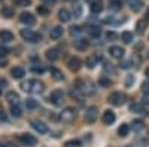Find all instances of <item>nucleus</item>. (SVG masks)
Segmentation results:
<instances>
[{"mask_svg":"<svg viewBox=\"0 0 149 147\" xmlns=\"http://www.w3.org/2000/svg\"><path fill=\"white\" fill-rule=\"evenodd\" d=\"M76 119V110L73 107H66L63 112H61V120L66 122V124H72Z\"/></svg>","mask_w":149,"mask_h":147,"instance_id":"1","label":"nucleus"},{"mask_svg":"<svg viewBox=\"0 0 149 147\" xmlns=\"http://www.w3.org/2000/svg\"><path fill=\"white\" fill-rule=\"evenodd\" d=\"M21 36H22V39H26V40H29L31 43H36V42L40 40V36L37 33H34V31H31L30 28H22L21 30Z\"/></svg>","mask_w":149,"mask_h":147,"instance_id":"2","label":"nucleus"},{"mask_svg":"<svg viewBox=\"0 0 149 147\" xmlns=\"http://www.w3.org/2000/svg\"><path fill=\"white\" fill-rule=\"evenodd\" d=\"M97 116H98L97 107L91 106V107L86 108V112H85V122H86V124H94L95 119H97Z\"/></svg>","mask_w":149,"mask_h":147,"instance_id":"3","label":"nucleus"},{"mask_svg":"<svg viewBox=\"0 0 149 147\" xmlns=\"http://www.w3.org/2000/svg\"><path fill=\"white\" fill-rule=\"evenodd\" d=\"M63 100H64V94L60 89L51 92V95H49V101H51L52 104H55V106H61L63 104Z\"/></svg>","mask_w":149,"mask_h":147,"instance_id":"4","label":"nucleus"},{"mask_svg":"<svg viewBox=\"0 0 149 147\" xmlns=\"http://www.w3.org/2000/svg\"><path fill=\"white\" fill-rule=\"evenodd\" d=\"M109 101L113 106H121L124 101H125V95H124L122 92H112L109 95Z\"/></svg>","mask_w":149,"mask_h":147,"instance_id":"5","label":"nucleus"},{"mask_svg":"<svg viewBox=\"0 0 149 147\" xmlns=\"http://www.w3.org/2000/svg\"><path fill=\"white\" fill-rule=\"evenodd\" d=\"M19 141L24 146H27V147H33V146L37 144V140L33 135H30V134H21V135H19Z\"/></svg>","mask_w":149,"mask_h":147,"instance_id":"6","label":"nucleus"},{"mask_svg":"<svg viewBox=\"0 0 149 147\" xmlns=\"http://www.w3.org/2000/svg\"><path fill=\"white\" fill-rule=\"evenodd\" d=\"M45 91V85H43V82H40V80H31V85H30V92H33V94H42Z\"/></svg>","mask_w":149,"mask_h":147,"instance_id":"7","label":"nucleus"},{"mask_svg":"<svg viewBox=\"0 0 149 147\" xmlns=\"http://www.w3.org/2000/svg\"><path fill=\"white\" fill-rule=\"evenodd\" d=\"M19 19H21V22H22V24H26V26H33V24L36 22L34 15H33V14H30V12H24V14H21Z\"/></svg>","mask_w":149,"mask_h":147,"instance_id":"8","label":"nucleus"},{"mask_svg":"<svg viewBox=\"0 0 149 147\" xmlns=\"http://www.w3.org/2000/svg\"><path fill=\"white\" fill-rule=\"evenodd\" d=\"M115 119H116V116H115V113L112 112V110H106V112L103 113V117H102L104 125H112L115 122Z\"/></svg>","mask_w":149,"mask_h":147,"instance_id":"9","label":"nucleus"},{"mask_svg":"<svg viewBox=\"0 0 149 147\" xmlns=\"http://www.w3.org/2000/svg\"><path fill=\"white\" fill-rule=\"evenodd\" d=\"M69 68L72 70V71H78L81 67H82V61L78 58V57H72L70 59H69Z\"/></svg>","mask_w":149,"mask_h":147,"instance_id":"10","label":"nucleus"},{"mask_svg":"<svg viewBox=\"0 0 149 147\" xmlns=\"http://www.w3.org/2000/svg\"><path fill=\"white\" fill-rule=\"evenodd\" d=\"M124 49L121 48V46H112L110 49H109V54H110V57H113V58H116V59H121V58H124Z\"/></svg>","mask_w":149,"mask_h":147,"instance_id":"11","label":"nucleus"},{"mask_svg":"<svg viewBox=\"0 0 149 147\" xmlns=\"http://www.w3.org/2000/svg\"><path fill=\"white\" fill-rule=\"evenodd\" d=\"M31 126H33V129H36L39 134H46L48 132L46 124H43V122H40V120H33L31 122Z\"/></svg>","mask_w":149,"mask_h":147,"instance_id":"12","label":"nucleus"},{"mask_svg":"<svg viewBox=\"0 0 149 147\" xmlns=\"http://www.w3.org/2000/svg\"><path fill=\"white\" fill-rule=\"evenodd\" d=\"M0 40H2L3 43H10L12 40H14V34H12V31H9V30H2L0 31Z\"/></svg>","mask_w":149,"mask_h":147,"instance_id":"13","label":"nucleus"},{"mask_svg":"<svg viewBox=\"0 0 149 147\" xmlns=\"http://www.w3.org/2000/svg\"><path fill=\"white\" fill-rule=\"evenodd\" d=\"M61 36H63V28L61 27H54V28H51V33H49V37H51L52 40H58Z\"/></svg>","mask_w":149,"mask_h":147,"instance_id":"14","label":"nucleus"},{"mask_svg":"<svg viewBox=\"0 0 149 147\" xmlns=\"http://www.w3.org/2000/svg\"><path fill=\"white\" fill-rule=\"evenodd\" d=\"M10 75H12L14 79H22L24 76H26V70H24L22 67H15V68H12Z\"/></svg>","mask_w":149,"mask_h":147,"instance_id":"15","label":"nucleus"},{"mask_svg":"<svg viewBox=\"0 0 149 147\" xmlns=\"http://www.w3.org/2000/svg\"><path fill=\"white\" fill-rule=\"evenodd\" d=\"M6 100L10 103V104H18L19 103V95L15 92V91H9L6 94Z\"/></svg>","mask_w":149,"mask_h":147,"instance_id":"16","label":"nucleus"},{"mask_svg":"<svg viewBox=\"0 0 149 147\" xmlns=\"http://www.w3.org/2000/svg\"><path fill=\"white\" fill-rule=\"evenodd\" d=\"M102 10H103V2L102 0H94L91 3V12L93 14H100Z\"/></svg>","mask_w":149,"mask_h":147,"instance_id":"17","label":"nucleus"},{"mask_svg":"<svg viewBox=\"0 0 149 147\" xmlns=\"http://www.w3.org/2000/svg\"><path fill=\"white\" fill-rule=\"evenodd\" d=\"M58 18H60V21H63V22H69L70 18H72V14H70L67 9H60V12H58Z\"/></svg>","mask_w":149,"mask_h":147,"instance_id":"18","label":"nucleus"},{"mask_svg":"<svg viewBox=\"0 0 149 147\" xmlns=\"http://www.w3.org/2000/svg\"><path fill=\"white\" fill-rule=\"evenodd\" d=\"M10 115L14 117H21L22 116V110L19 107V103L18 104H10Z\"/></svg>","mask_w":149,"mask_h":147,"instance_id":"19","label":"nucleus"},{"mask_svg":"<svg viewBox=\"0 0 149 147\" xmlns=\"http://www.w3.org/2000/svg\"><path fill=\"white\" fill-rule=\"evenodd\" d=\"M130 112H134V113H148V110H145V107L142 106V104H139V103H133L131 106H130Z\"/></svg>","mask_w":149,"mask_h":147,"instance_id":"20","label":"nucleus"},{"mask_svg":"<svg viewBox=\"0 0 149 147\" xmlns=\"http://www.w3.org/2000/svg\"><path fill=\"white\" fill-rule=\"evenodd\" d=\"M88 40L86 39H78V40H74V48L79 49V51H85L86 48H88Z\"/></svg>","mask_w":149,"mask_h":147,"instance_id":"21","label":"nucleus"},{"mask_svg":"<svg viewBox=\"0 0 149 147\" xmlns=\"http://www.w3.org/2000/svg\"><path fill=\"white\" fill-rule=\"evenodd\" d=\"M60 57V52H58V49H48V52H46V58L49 61H57Z\"/></svg>","mask_w":149,"mask_h":147,"instance_id":"22","label":"nucleus"},{"mask_svg":"<svg viewBox=\"0 0 149 147\" xmlns=\"http://www.w3.org/2000/svg\"><path fill=\"white\" fill-rule=\"evenodd\" d=\"M130 8L134 12H139L143 8V2H142V0H130Z\"/></svg>","mask_w":149,"mask_h":147,"instance_id":"23","label":"nucleus"},{"mask_svg":"<svg viewBox=\"0 0 149 147\" xmlns=\"http://www.w3.org/2000/svg\"><path fill=\"white\" fill-rule=\"evenodd\" d=\"M51 75H52V77H54L55 80H63V79H64L63 71L58 70V68H55V67H52V68H51Z\"/></svg>","mask_w":149,"mask_h":147,"instance_id":"24","label":"nucleus"},{"mask_svg":"<svg viewBox=\"0 0 149 147\" xmlns=\"http://www.w3.org/2000/svg\"><path fill=\"white\" fill-rule=\"evenodd\" d=\"M128 132H130V126H128L127 124H122V125L118 128L119 137H127V135H128Z\"/></svg>","mask_w":149,"mask_h":147,"instance_id":"25","label":"nucleus"},{"mask_svg":"<svg viewBox=\"0 0 149 147\" xmlns=\"http://www.w3.org/2000/svg\"><path fill=\"white\" fill-rule=\"evenodd\" d=\"M143 120H140V119H136L134 122H133V125H131V128H133V131L134 132H139V131H142L143 129Z\"/></svg>","mask_w":149,"mask_h":147,"instance_id":"26","label":"nucleus"},{"mask_svg":"<svg viewBox=\"0 0 149 147\" xmlns=\"http://www.w3.org/2000/svg\"><path fill=\"white\" fill-rule=\"evenodd\" d=\"M14 14H15V12H14V9H12L10 6H5L2 9V15L5 18H12V17H14Z\"/></svg>","mask_w":149,"mask_h":147,"instance_id":"27","label":"nucleus"},{"mask_svg":"<svg viewBox=\"0 0 149 147\" xmlns=\"http://www.w3.org/2000/svg\"><path fill=\"white\" fill-rule=\"evenodd\" d=\"M95 64H98V58L95 55H91V57L86 58V66H88L90 68H94Z\"/></svg>","mask_w":149,"mask_h":147,"instance_id":"28","label":"nucleus"},{"mask_svg":"<svg viewBox=\"0 0 149 147\" xmlns=\"http://www.w3.org/2000/svg\"><path fill=\"white\" fill-rule=\"evenodd\" d=\"M70 97L73 98V100H78L79 103H82V94H81L79 89H76V88L72 89V91H70Z\"/></svg>","mask_w":149,"mask_h":147,"instance_id":"29","label":"nucleus"},{"mask_svg":"<svg viewBox=\"0 0 149 147\" xmlns=\"http://www.w3.org/2000/svg\"><path fill=\"white\" fill-rule=\"evenodd\" d=\"M121 39H122L124 43H131V42H133V34H131L130 31H124V33L121 34Z\"/></svg>","mask_w":149,"mask_h":147,"instance_id":"30","label":"nucleus"},{"mask_svg":"<svg viewBox=\"0 0 149 147\" xmlns=\"http://www.w3.org/2000/svg\"><path fill=\"white\" fill-rule=\"evenodd\" d=\"M73 15H74V18H79L82 15V8H81L79 3H74V6H73Z\"/></svg>","mask_w":149,"mask_h":147,"instance_id":"31","label":"nucleus"},{"mask_svg":"<svg viewBox=\"0 0 149 147\" xmlns=\"http://www.w3.org/2000/svg\"><path fill=\"white\" fill-rule=\"evenodd\" d=\"M88 33L93 36V37H98V36H100V28L91 26V27H88Z\"/></svg>","mask_w":149,"mask_h":147,"instance_id":"32","label":"nucleus"},{"mask_svg":"<svg viewBox=\"0 0 149 147\" xmlns=\"http://www.w3.org/2000/svg\"><path fill=\"white\" fill-rule=\"evenodd\" d=\"M136 28H137V33H139V34H142V33L145 31V28H146V21H145V19L139 21L137 26H136Z\"/></svg>","mask_w":149,"mask_h":147,"instance_id":"33","label":"nucleus"},{"mask_svg":"<svg viewBox=\"0 0 149 147\" xmlns=\"http://www.w3.org/2000/svg\"><path fill=\"white\" fill-rule=\"evenodd\" d=\"M26 107H27L29 110H33V108H36V107H37V103H36V100H31V98H29V100L26 101Z\"/></svg>","mask_w":149,"mask_h":147,"instance_id":"34","label":"nucleus"},{"mask_svg":"<svg viewBox=\"0 0 149 147\" xmlns=\"http://www.w3.org/2000/svg\"><path fill=\"white\" fill-rule=\"evenodd\" d=\"M81 146V141L79 140H72V141H67L66 143V147H79Z\"/></svg>","mask_w":149,"mask_h":147,"instance_id":"35","label":"nucleus"},{"mask_svg":"<svg viewBox=\"0 0 149 147\" xmlns=\"http://www.w3.org/2000/svg\"><path fill=\"white\" fill-rule=\"evenodd\" d=\"M110 8L112 9H119L121 8V2H119V0H110Z\"/></svg>","mask_w":149,"mask_h":147,"instance_id":"36","label":"nucleus"},{"mask_svg":"<svg viewBox=\"0 0 149 147\" xmlns=\"http://www.w3.org/2000/svg\"><path fill=\"white\" fill-rule=\"evenodd\" d=\"M98 85H100V86H109V85H110V80H109L107 77H102L100 80H98Z\"/></svg>","mask_w":149,"mask_h":147,"instance_id":"37","label":"nucleus"},{"mask_svg":"<svg viewBox=\"0 0 149 147\" xmlns=\"http://www.w3.org/2000/svg\"><path fill=\"white\" fill-rule=\"evenodd\" d=\"M81 31H82V28H81V27H78V26H74V27H72V28H70V34H72V36H76V34H79Z\"/></svg>","mask_w":149,"mask_h":147,"instance_id":"38","label":"nucleus"},{"mask_svg":"<svg viewBox=\"0 0 149 147\" xmlns=\"http://www.w3.org/2000/svg\"><path fill=\"white\" fill-rule=\"evenodd\" d=\"M133 83H134V76L128 75V76H127V79H125V85L130 88V86H133Z\"/></svg>","mask_w":149,"mask_h":147,"instance_id":"39","label":"nucleus"},{"mask_svg":"<svg viewBox=\"0 0 149 147\" xmlns=\"http://www.w3.org/2000/svg\"><path fill=\"white\" fill-rule=\"evenodd\" d=\"M9 54V49L6 48V46H0V58L2 57H6Z\"/></svg>","mask_w":149,"mask_h":147,"instance_id":"40","label":"nucleus"},{"mask_svg":"<svg viewBox=\"0 0 149 147\" xmlns=\"http://www.w3.org/2000/svg\"><path fill=\"white\" fill-rule=\"evenodd\" d=\"M30 85H31V80H27V82H22V85H21V88H22L24 91H29V92H30Z\"/></svg>","mask_w":149,"mask_h":147,"instance_id":"41","label":"nucleus"},{"mask_svg":"<svg viewBox=\"0 0 149 147\" xmlns=\"http://www.w3.org/2000/svg\"><path fill=\"white\" fill-rule=\"evenodd\" d=\"M18 5L19 6H30L31 5V0H18Z\"/></svg>","mask_w":149,"mask_h":147,"instance_id":"42","label":"nucleus"},{"mask_svg":"<svg viewBox=\"0 0 149 147\" xmlns=\"http://www.w3.org/2000/svg\"><path fill=\"white\" fill-rule=\"evenodd\" d=\"M37 12H39L40 15H46L48 14V9L45 6H39V8H37Z\"/></svg>","mask_w":149,"mask_h":147,"instance_id":"43","label":"nucleus"},{"mask_svg":"<svg viewBox=\"0 0 149 147\" xmlns=\"http://www.w3.org/2000/svg\"><path fill=\"white\" fill-rule=\"evenodd\" d=\"M142 91H143L145 94H149V82H145V83L142 85Z\"/></svg>","mask_w":149,"mask_h":147,"instance_id":"44","label":"nucleus"},{"mask_svg":"<svg viewBox=\"0 0 149 147\" xmlns=\"http://www.w3.org/2000/svg\"><path fill=\"white\" fill-rule=\"evenodd\" d=\"M106 37L110 40V39H116L118 37V36H116V33H113V31H109L107 34H106Z\"/></svg>","mask_w":149,"mask_h":147,"instance_id":"45","label":"nucleus"},{"mask_svg":"<svg viewBox=\"0 0 149 147\" xmlns=\"http://www.w3.org/2000/svg\"><path fill=\"white\" fill-rule=\"evenodd\" d=\"M33 71L34 73H42L43 71V67L42 66H33Z\"/></svg>","mask_w":149,"mask_h":147,"instance_id":"46","label":"nucleus"},{"mask_svg":"<svg viewBox=\"0 0 149 147\" xmlns=\"http://www.w3.org/2000/svg\"><path fill=\"white\" fill-rule=\"evenodd\" d=\"M121 67L128 68V67H130V61H124V63H121Z\"/></svg>","mask_w":149,"mask_h":147,"instance_id":"47","label":"nucleus"},{"mask_svg":"<svg viewBox=\"0 0 149 147\" xmlns=\"http://www.w3.org/2000/svg\"><path fill=\"white\" fill-rule=\"evenodd\" d=\"M0 119H3V120H6V117H5V112H3V108H2V106H0Z\"/></svg>","mask_w":149,"mask_h":147,"instance_id":"48","label":"nucleus"},{"mask_svg":"<svg viewBox=\"0 0 149 147\" xmlns=\"http://www.w3.org/2000/svg\"><path fill=\"white\" fill-rule=\"evenodd\" d=\"M6 85H8V82L5 79H0V86H6Z\"/></svg>","mask_w":149,"mask_h":147,"instance_id":"49","label":"nucleus"},{"mask_svg":"<svg viewBox=\"0 0 149 147\" xmlns=\"http://www.w3.org/2000/svg\"><path fill=\"white\" fill-rule=\"evenodd\" d=\"M8 63H6V61H0V67H5Z\"/></svg>","mask_w":149,"mask_h":147,"instance_id":"50","label":"nucleus"},{"mask_svg":"<svg viewBox=\"0 0 149 147\" xmlns=\"http://www.w3.org/2000/svg\"><path fill=\"white\" fill-rule=\"evenodd\" d=\"M145 103H146V104H149V95H146V98H145Z\"/></svg>","mask_w":149,"mask_h":147,"instance_id":"51","label":"nucleus"},{"mask_svg":"<svg viewBox=\"0 0 149 147\" xmlns=\"http://www.w3.org/2000/svg\"><path fill=\"white\" fill-rule=\"evenodd\" d=\"M146 77H148V79H149V67H148V68H146Z\"/></svg>","mask_w":149,"mask_h":147,"instance_id":"52","label":"nucleus"},{"mask_svg":"<svg viewBox=\"0 0 149 147\" xmlns=\"http://www.w3.org/2000/svg\"><path fill=\"white\" fill-rule=\"evenodd\" d=\"M9 147H17V146H14V144H9Z\"/></svg>","mask_w":149,"mask_h":147,"instance_id":"53","label":"nucleus"},{"mask_svg":"<svg viewBox=\"0 0 149 147\" xmlns=\"http://www.w3.org/2000/svg\"><path fill=\"white\" fill-rule=\"evenodd\" d=\"M148 19H149V9H148Z\"/></svg>","mask_w":149,"mask_h":147,"instance_id":"54","label":"nucleus"},{"mask_svg":"<svg viewBox=\"0 0 149 147\" xmlns=\"http://www.w3.org/2000/svg\"><path fill=\"white\" fill-rule=\"evenodd\" d=\"M0 147H5V146H3V144H2V143H0Z\"/></svg>","mask_w":149,"mask_h":147,"instance_id":"55","label":"nucleus"},{"mask_svg":"<svg viewBox=\"0 0 149 147\" xmlns=\"http://www.w3.org/2000/svg\"><path fill=\"white\" fill-rule=\"evenodd\" d=\"M0 95H2V88H0Z\"/></svg>","mask_w":149,"mask_h":147,"instance_id":"56","label":"nucleus"}]
</instances>
